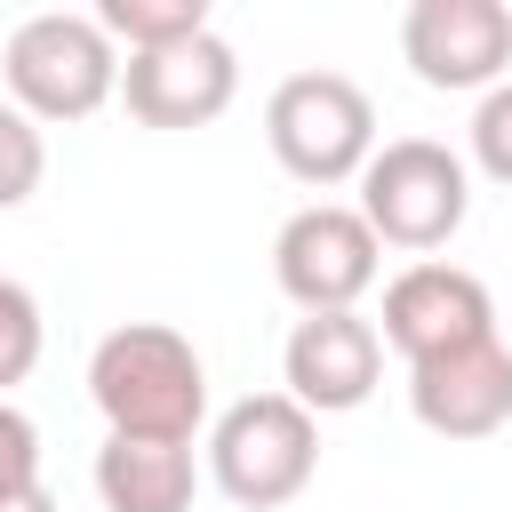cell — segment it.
Masks as SVG:
<instances>
[{"instance_id": "3957f363", "label": "cell", "mask_w": 512, "mask_h": 512, "mask_svg": "<svg viewBox=\"0 0 512 512\" xmlns=\"http://www.w3.org/2000/svg\"><path fill=\"white\" fill-rule=\"evenodd\" d=\"M320 472V416L288 392H248L208 424V480L240 512H280Z\"/></svg>"}, {"instance_id": "e0dca14e", "label": "cell", "mask_w": 512, "mask_h": 512, "mask_svg": "<svg viewBox=\"0 0 512 512\" xmlns=\"http://www.w3.org/2000/svg\"><path fill=\"white\" fill-rule=\"evenodd\" d=\"M16 488H40V424L0 400V496Z\"/></svg>"}, {"instance_id": "9a60e30c", "label": "cell", "mask_w": 512, "mask_h": 512, "mask_svg": "<svg viewBox=\"0 0 512 512\" xmlns=\"http://www.w3.org/2000/svg\"><path fill=\"white\" fill-rule=\"evenodd\" d=\"M40 176H48L40 120H32V112H16V104L0 96V216H8V208H24V200L40 192Z\"/></svg>"}, {"instance_id": "277c9868", "label": "cell", "mask_w": 512, "mask_h": 512, "mask_svg": "<svg viewBox=\"0 0 512 512\" xmlns=\"http://www.w3.org/2000/svg\"><path fill=\"white\" fill-rule=\"evenodd\" d=\"M264 136L296 184L336 192V184H360V168L376 160V104L344 72H288L264 104Z\"/></svg>"}, {"instance_id": "8992f818", "label": "cell", "mask_w": 512, "mask_h": 512, "mask_svg": "<svg viewBox=\"0 0 512 512\" xmlns=\"http://www.w3.org/2000/svg\"><path fill=\"white\" fill-rule=\"evenodd\" d=\"M384 272V240L368 232L360 208L344 200H312L280 224L272 240V280L296 312H360V296Z\"/></svg>"}, {"instance_id": "4fadbf2b", "label": "cell", "mask_w": 512, "mask_h": 512, "mask_svg": "<svg viewBox=\"0 0 512 512\" xmlns=\"http://www.w3.org/2000/svg\"><path fill=\"white\" fill-rule=\"evenodd\" d=\"M96 24L112 32V48L128 40V56H152V48L200 40L208 32V0H104Z\"/></svg>"}, {"instance_id": "5b68a950", "label": "cell", "mask_w": 512, "mask_h": 512, "mask_svg": "<svg viewBox=\"0 0 512 512\" xmlns=\"http://www.w3.org/2000/svg\"><path fill=\"white\" fill-rule=\"evenodd\" d=\"M360 216L384 248L432 256L464 232L472 216V168L464 152H448L440 136H392L376 144V160L360 168Z\"/></svg>"}, {"instance_id": "7a4b0ae2", "label": "cell", "mask_w": 512, "mask_h": 512, "mask_svg": "<svg viewBox=\"0 0 512 512\" xmlns=\"http://www.w3.org/2000/svg\"><path fill=\"white\" fill-rule=\"evenodd\" d=\"M0 80H8V104L32 112L40 128L48 120H88L120 96V48L96 16L80 8H40L8 32L0 48Z\"/></svg>"}, {"instance_id": "ba28073f", "label": "cell", "mask_w": 512, "mask_h": 512, "mask_svg": "<svg viewBox=\"0 0 512 512\" xmlns=\"http://www.w3.org/2000/svg\"><path fill=\"white\" fill-rule=\"evenodd\" d=\"M400 56L424 88H504V64H512V8L504 0H416L400 16Z\"/></svg>"}, {"instance_id": "9c48e42d", "label": "cell", "mask_w": 512, "mask_h": 512, "mask_svg": "<svg viewBox=\"0 0 512 512\" xmlns=\"http://www.w3.org/2000/svg\"><path fill=\"white\" fill-rule=\"evenodd\" d=\"M232 96H240V56L216 32L120 64V104L144 128H208V120L232 112Z\"/></svg>"}, {"instance_id": "2e32d148", "label": "cell", "mask_w": 512, "mask_h": 512, "mask_svg": "<svg viewBox=\"0 0 512 512\" xmlns=\"http://www.w3.org/2000/svg\"><path fill=\"white\" fill-rule=\"evenodd\" d=\"M472 168L488 184H512V80L488 88L480 112H472Z\"/></svg>"}, {"instance_id": "7c38bea8", "label": "cell", "mask_w": 512, "mask_h": 512, "mask_svg": "<svg viewBox=\"0 0 512 512\" xmlns=\"http://www.w3.org/2000/svg\"><path fill=\"white\" fill-rule=\"evenodd\" d=\"M192 488H200L192 440H120V432H104V448H96L104 512H192Z\"/></svg>"}, {"instance_id": "ac0fdd59", "label": "cell", "mask_w": 512, "mask_h": 512, "mask_svg": "<svg viewBox=\"0 0 512 512\" xmlns=\"http://www.w3.org/2000/svg\"><path fill=\"white\" fill-rule=\"evenodd\" d=\"M0 512H56V496L48 488H16V496H0Z\"/></svg>"}, {"instance_id": "5bb4252c", "label": "cell", "mask_w": 512, "mask_h": 512, "mask_svg": "<svg viewBox=\"0 0 512 512\" xmlns=\"http://www.w3.org/2000/svg\"><path fill=\"white\" fill-rule=\"evenodd\" d=\"M40 336H48L40 296L0 272V400H8V384H24V376L40 368Z\"/></svg>"}, {"instance_id": "30bf717a", "label": "cell", "mask_w": 512, "mask_h": 512, "mask_svg": "<svg viewBox=\"0 0 512 512\" xmlns=\"http://www.w3.org/2000/svg\"><path fill=\"white\" fill-rule=\"evenodd\" d=\"M376 376H384V328L360 320V312H304L288 328V344H280V384L312 416L368 408Z\"/></svg>"}, {"instance_id": "8fae6325", "label": "cell", "mask_w": 512, "mask_h": 512, "mask_svg": "<svg viewBox=\"0 0 512 512\" xmlns=\"http://www.w3.org/2000/svg\"><path fill=\"white\" fill-rule=\"evenodd\" d=\"M408 416L432 440H496L512 424V336H480L464 352L408 368Z\"/></svg>"}, {"instance_id": "52a82bcc", "label": "cell", "mask_w": 512, "mask_h": 512, "mask_svg": "<svg viewBox=\"0 0 512 512\" xmlns=\"http://www.w3.org/2000/svg\"><path fill=\"white\" fill-rule=\"evenodd\" d=\"M480 336H504L496 296L480 288V272L440 264V256L392 272V288H384V344H392L408 368H416V360H440V352H464V344H480Z\"/></svg>"}, {"instance_id": "6da1fadb", "label": "cell", "mask_w": 512, "mask_h": 512, "mask_svg": "<svg viewBox=\"0 0 512 512\" xmlns=\"http://www.w3.org/2000/svg\"><path fill=\"white\" fill-rule=\"evenodd\" d=\"M88 400L120 440H192L208 416V360L168 320H128L88 352Z\"/></svg>"}]
</instances>
